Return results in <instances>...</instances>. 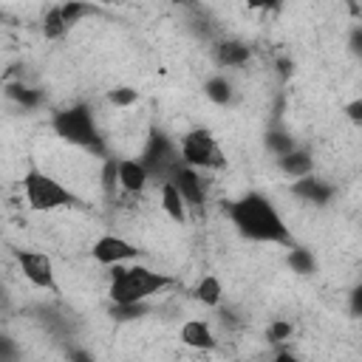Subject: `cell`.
I'll return each instance as SVG.
<instances>
[{"label": "cell", "instance_id": "obj_1", "mask_svg": "<svg viewBox=\"0 0 362 362\" xmlns=\"http://www.w3.org/2000/svg\"><path fill=\"white\" fill-rule=\"evenodd\" d=\"M229 221L246 240L272 243V246H294V235L280 215V209L263 192H246L229 204Z\"/></svg>", "mask_w": 362, "mask_h": 362}, {"label": "cell", "instance_id": "obj_2", "mask_svg": "<svg viewBox=\"0 0 362 362\" xmlns=\"http://www.w3.org/2000/svg\"><path fill=\"white\" fill-rule=\"evenodd\" d=\"M173 286V277L164 272H156L150 266L141 263H119L110 272V286H107V297L110 303H144L153 294L164 291Z\"/></svg>", "mask_w": 362, "mask_h": 362}, {"label": "cell", "instance_id": "obj_3", "mask_svg": "<svg viewBox=\"0 0 362 362\" xmlns=\"http://www.w3.org/2000/svg\"><path fill=\"white\" fill-rule=\"evenodd\" d=\"M51 127L62 141H68V144H74V147L96 156V158H107V144L99 133L93 110L85 102H76V105L57 110L51 119Z\"/></svg>", "mask_w": 362, "mask_h": 362}, {"label": "cell", "instance_id": "obj_4", "mask_svg": "<svg viewBox=\"0 0 362 362\" xmlns=\"http://www.w3.org/2000/svg\"><path fill=\"white\" fill-rule=\"evenodd\" d=\"M23 198L34 212H57V209H71L82 204L71 187H65L59 178H54L51 173L34 164L23 173Z\"/></svg>", "mask_w": 362, "mask_h": 362}, {"label": "cell", "instance_id": "obj_5", "mask_svg": "<svg viewBox=\"0 0 362 362\" xmlns=\"http://www.w3.org/2000/svg\"><path fill=\"white\" fill-rule=\"evenodd\" d=\"M139 161L147 167L150 178H156V181L161 184V181H167V178L175 173V167L181 164V147H175L167 133L150 130L147 139H144V147H141Z\"/></svg>", "mask_w": 362, "mask_h": 362}, {"label": "cell", "instance_id": "obj_6", "mask_svg": "<svg viewBox=\"0 0 362 362\" xmlns=\"http://www.w3.org/2000/svg\"><path fill=\"white\" fill-rule=\"evenodd\" d=\"M181 161L189 164V167H198V170H221L226 164L215 136L204 127H195V130H187L181 136Z\"/></svg>", "mask_w": 362, "mask_h": 362}, {"label": "cell", "instance_id": "obj_7", "mask_svg": "<svg viewBox=\"0 0 362 362\" xmlns=\"http://www.w3.org/2000/svg\"><path fill=\"white\" fill-rule=\"evenodd\" d=\"M17 266L23 272V277L40 288V291H59L57 286V272H54V260L45 255V252H37V249H17Z\"/></svg>", "mask_w": 362, "mask_h": 362}, {"label": "cell", "instance_id": "obj_8", "mask_svg": "<svg viewBox=\"0 0 362 362\" xmlns=\"http://www.w3.org/2000/svg\"><path fill=\"white\" fill-rule=\"evenodd\" d=\"M144 252L136 246V243H130L127 238H122V235H113V232H107V235H99L93 243H90V257L99 263V266H119V263H133V260H139Z\"/></svg>", "mask_w": 362, "mask_h": 362}, {"label": "cell", "instance_id": "obj_9", "mask_svg": "<svg viewBox=\"0 0 362 362\" xmlns=\"http://www.w3.org/2000/svg\"><path fill=\"white\" fill-rule=\"evenodd\" d=\"M167 181H173L178 187V192L184 195L189 212H201L204 209V204H206V181H204L198 167H189V164L181 161Z\"/></svg>", "mask_w": 362, "mask_h": 362}, {"label": "cell", "instance_id": "obj_10", "mask_svg": "<svg viewBox=\"0 0 362 362\" xmlns=\"http://www.w3.org/2000/svg\"><path fill=\"white\" fill-rule=\"evenodd\" d=\"M291 192H294L300 201H305V204L325 206V204L331 201V195H334V187L325 184L322 178H317L314 173H308V175H303V178H294Z\"/></svg>", "mask_w": 362, "mask_h": 362}, {"label": "cell", "instance_id": "obj_11", "mask_svg": "<svg viewBox=\"0 0 362 362\" xmlns=\"http://www.w3.org/2000/svg\"><path fill=\"white\" fill-rule=\"evenodd\" d=\"M150 181L147 167L139 158H119V189L127 195H141Z\"/></svg>", "mask_w": 362, "mask_h": 362}, {"label": "cell", "instance_id": "obj_12", "mask_svg": "<svg viewBox=\"0 0 362 362\" xmlns=\"http://www.w3.org/2000/svg\"><path fill=\"white\" fill-rule=\"evenodd\" d=\"M178 337H181L184 345L198 348V351H212V348L218 345V337H215L212 325H209L206 320H198V317H195V320H187V322L181 325Z\"/></svg>", "mask_w": 362, "mask_h": 362}, {"label": "cell", "instance_id": "obj_13", "mask_svg": "<svg viewBox=\"0 0 362 362\" xmlns=\"http://www.w3.org/2000/svg\"><path fill=\"white\" fill-rule=\"evenodd\" d=\"M277 170L283 175H288V178H303V175H308L314 170V156L305 147H291L288 153L277 156Z\"/></svg>", "mask_w": 362, "mask_h": 362}, {"label": "cell", "instance_id": "obj_14", "mask_svg": "<svg viewBox=\"0 0 362 362\" xmlns=\"http://www.w3.org/2000/svg\"><path fill=\"white\" fill-rule=\"evenodd\" d=\"M212 54H215V62L221 68H243L252 57V48L240 40H221V42H215Z\"/></svg>", "mask_w": 362, "mask_h": 362}, {"label": "cell", "instance_id": "obj_15", "mask_svg": "<svg viewBox=\"0 0 362 362\" xmlns=\"http://www.w3.org/2000/svg\"><path fill=\"white\" fill-rule=\"evenodd\" d=\"M161 209L173 223H184L189 218V206L173 181H161Z\"/></svg>", "mask_w": 362, "mask_h": 362}, {"label": "cell", "instance_id": "obj_16", "mask_svg": "<svg viewBox=\"0 0 362 362\" xmlns=\"http://www.w3.org/2000/svg\"><path fill=\"white\" fill-rule=\"evenodd\" d=\"M192 294H195L198 303H204L209 308H218L221 305V297H223V286H221V280L215 274H204L198 280V286L192 288Z\"/></svg>", "mask_w": 362, "mask_h": 362}, {"label": "cell", "instance_id": "obj_17", "mask_svg": "<svg viewBox=\"0 0 362 362\" xmlns=\"http://www.w3.org/2000/svg\"><path fill=\"white\" fill-rule=\"evenodd\" d=\"M204 96H206L209 102H215V105H229V102L235 99V85H232L226 76L215 74V76H209V79L204 82Z\"/></svg>", "mask_w": 362, "mask_h": 362}, {"label": "cell", "instance_id": "obj_18", "mask_svg": "<svg viewBox=\"0 0 362 362\" xmlns=\"http://www.w3.org/2000/svg\"><path fill=\"white\" fill-rule=\"evenodd\" d=\"M68 34V23L62 17V8L59 6H51L42 17V37L45 40H62Z\"/></svg>", "mask_w": 362, "mask_h": 362}, {"label": "cell", "instance_id": "obj_19", "mask_svg": "<svg viewBox=\"0 0 362 362\" xmlns=\"http://www.w3.org/2000/svg\"><path fill=\"white\" fill-rule=\"evenodd\" d=\"M59 8H62V17H65L68 28H74L82 17L96 14V6L93 3H82V0H59Z\"/></svg>", "mask_w": 362, "mask_h": 362}, {"label": "cell", "instance_id": "obj_20", "mask_svg": "<svg viewBox=\"0 0 362 362\" xmlns=\"http://www.w3.org/2000/svg\"><path fill=\"white\" fill-rule=\"evenodd\" d=\"M6 96L8 99H14V102H20L23 107H37L40 102H42V93L37 90V88H28V85H23V82H17V85H6Z\"/></svg>", "mask_w": 362, "mask_h": 362}, {"label": "cell", "instance_id": "obj_21", "mask_svg": "<svg viewBox=\"0 0 362 362\" xmlns=\"http://www.w3.org/2000/svg\"><path fill=\"white\" fill-rule=\"evenodd\" d=\"M288 266L297 272V274H311L314 272V255L303 246H288Z\"/></svg>", "mask_w": 362, "mask_h": 362}, {"label": "cell", "instance_id": "obj_22", "mask_svg": "<svg viewBox=\"0 0 362 362\" xmlns=\"http://www.w3.org/2000/svg\"><path fill=\"white\" fill-rule=\"evenodd\" d=\"M266 147H269L274 156H283V153H288L291 147H297V141H294V136H288L286 130H269V133H266Z\"/></svg>", "mask_w": 362, "mask_h": 362}, {"label": "cell", "instance_id": "obj_23", "mask_svg": "<svg viewBox=\"0 0 362 362\" xmlns=\"http://www.w3.org/2000/svg\"><path fill=\"white\" fill-rule=\"evenodd\" d=\"M107 102L113 105V107H130V105H136L139 102V90L136 88H113L110 93H107Z\"/></svg>", "mask_w": 362, "mask_h": 362}, {"label": "cell", "instance_id": "obj_24", "mask_svg": "<svg viewBox=\"0 0 362 362\" xmlns=\"http://www.w3.org/2000/svg\"><path fill=\"white\" fill-rule=\"evenodd\" d=\"M288 337H291V322L277 320V322L269 325V339H272V342H283V339H288Z\"/></svg>", "mask_w": 362, "mask_h": 362}, {"label": "cell", "instance_id": "obj_25", "mask_svg": "<svg viewBox=\"0 0 362 362\" xmlns=\"http://www.w3.org/2000/svg\"><path fill=\"white\" fill-rule=\"evenodd\" d=\"M348 311H351V317H359L362 320V283H356L351 288V294H348Z\"/></svg>", "mask_w": 362, "mask_h": 362}, {"label": "cell", "instance_id": "obj_26", "mask_svg": "<svg viewBox=\"0 0 362 362\" xmlns=\"http://www.w3.org/2000/svg\"><path fill=\"white\" fill-rule=\"evenodd\" d=\"M348 51L362 59V25H359V23H356V25L351 28V34H348Z\"/></svg>", "mask_w": 362, "mask_h": 362}, {"label": "cell", "instance_id": "obj_27", "mask_svg": "<svg viewBox=\"0 0 362 362\" xmlns=\"http://www.w3.org/2000/svg\"><path fill=\"white\" fill-rule=\"evenodd\" d=\"M345 119L354 122V124H362V96H356L345 105Z\"/></svg>", "mask_w": 362, "mask_h": 362}, {"label": "cell", "instance_id": "obj_28", "mask_svg": "<svg viewBox=\"0 0 362 362\" xmlns=\"http://www.w3.org/2000/svg\"><path fill=\"white\" fill-rule=\"evenodd\" d=\"M246 3H249V8H260V11H272V14H277L283 8V0H246Z\"/></svg>", "mask_w": 362, "mask_h": 362}, {"label": "cell", "instance_id": "obj_29", "mask_svg": "<svg viewBox=\"0 0 362 362\" xmlns=\"http://www.w3.org/2000/svg\"><path fill=\"white\" fill-rule=\"evenodd\" d=\"M173 3H178V6H189V8H195V0H173Z\"/></svg>", "mask_w": 362, "mask_h": 362}, {"label": "cell", "instance_id": "obj_30", "mask_svg": "<svg viewBox=\"0 0 362 362\" xmlns=\"http://www.w3.org/2000/svg\"><path fill=\"white\" fill-rule=\"evenodd\" d=\"M90 3H99V6H113V3H119V0H90Z\"/></svg>", "mask_w": 362, "mask_h": 362}]
</instances>
